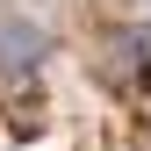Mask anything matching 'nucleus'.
Wrapping results in <instances>:
<instances>
[{
	"label": "nucleus",
	"instance_id": "nucleus-1",
	"mask_svg": "<svg viewBox=\"0 0 151 151\" xmlns=\"http://www.w3.org/2000/svg\"><path fill=\"white\" fill-rule=\"evenodd\" d=\"M50 65V29L36 14H0V79H36Z\"/></svg>",
	"mask_w": 151,
	"mask_h": 151
}]
</instances>
